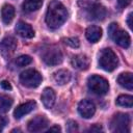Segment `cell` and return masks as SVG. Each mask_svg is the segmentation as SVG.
<instances>
[{"mask_svg":"<svg viewBox=\"0 0 133 133\" xmlns=\"http://www.w3.org/2000/svg\"><path fill=\"white\" fill-rule=\"evenodd\" d=\"M68 19V10L64 5L58 1L49 4L46 14V23L51 29L59 28Z\"/></svg>","mask_w":133,"mask_h":133,"instance_id":"cell-1","label":"cell"},{"mask_svg":"<svg viewBox=\"0 0 133 133\" xmlns=\"http://www.w3.org/2000/svg\"><path fill=\"white\" fill-rule=\"evenodd\" d=\"M118 59L116 54L109 48L103 49L99 54V65L107 72H112L116 69Z\"/></svg>","mask_w":133,"mask_h":133,"instance_id":"cell-2","label":"cell"},{"mask_svg":"<svg viewBox=\"0 0 133 133\" xmlns=\"http://www.w3.org/2000/svg\"><path fill=\"white\" fill-rule=\"evenodd\" d=\"M108 34L109 36L121 47L129 48L131 44V38L128 32L118 28L116 23H111L108 27Z\"/></svg>","mask_w":133,"mask_h":133,"instance_id":"cell-3","label":"cell"},{"mask_svg":"<svg viewBox=\"0 0 133 133\" xmlns=\"http://www.w3.org/2000/svg\"><path fill=\"white\" fill-rule=\"evenodd\" d=\"M87 86L94 94L99 95V96L106 95L109 89L108 81L99 75H91L90 77H88Z\"/></svg>","mask_w":133,"mask_h":133,"instance_id":"cell-4","label":"cell"},{"mask_svg":"<svg viewBox=\"0 0 133 133\" xmlns=\"http://www.w3.org/2000/svg\"><path fill=\"white\" fill-rule=\"evenodd\" d=\"M42 80H43L42 75L33 69L26 70V71L22 72L20 75V82L24 86L29 87V88L37 87L42 83Z\"/></svg>","mask_w":133,"mask_h":133,"instance_id":"cell-5","label":"cell"},{"mask_svg":"<svg viewBox=\"0 0 133 133\" xmlns=\"http://www.w3.org/2000/svg\"><path fill=\"white\" fill-rule=\"evenodd\" d=\"M130 115L127 113H116L111 119V130L113 132H129Z\"/></svg>","mask_w":133,"mask_h":133,"instance_id":"cell-6","label":"cell"},{"mask_svg":"<svg viewBox=\"0 0 133 133\" xmlns=\"http://www.w3.org/2000/svg\"><path fill=\"white\" fill-rule=\"evenodd\" d=\"M42 58L48 65H57L62 61V53L56 46H50L45 49Z\"/></svg>","mask_w":133,"mask_h":133,"instance_id":"cell-7","label":"cell"},{"mask_svg":"<svg viewBox=\"0 0 133 133\" xmlns=\"http://www.w3.org/2000/svg\"><path fill=\"white\" fill-rule=\"evenodd\" d=\"M17 49V41L12 36H5L0 43V54L4 58H9Z\"/></svg>","mask_w":133,"mask_h":133,"instance_id":"cell-8","label":"cell"},{"mask_svg":"<svg viewBox=\"0 0 133 133\" xmlns=\"http://www.w3.org/2000/svg\"><path fill=\"white\" fill-rule=\"evenodd\" d=\"M78 112L84 118H90L96 112L95 104L87 99H83L78 104Z\"/></svg>","mask_w":133,"mask_h":133,"instance_id":"cell-9","label":"cell"},{"mask_svg":"<svg viewBox=\"0 0 133 133\" xmlns=\"http://www.w3.org/2000/svg\"><path fill=\"white\" fill-rule=\"evenodd\" d=\"M48 126V119L46 116L44 115H36L35 117L31 118L28 122V130L30 132H39L43 131L44 129H46V127Z\"/></svg>","mask_w":133,"mask_h":133,"instance_id":"cell-10","label":"cell"},{"mask_svg":"<svg viewBox=\"0 0 133 133\" xmlns=\"http://www.w3.org/2000/svg\"><path fill=\"white\" fill-rule=\"evenodd\" d=\"M107 11L106 8L101 5V4H94L90 7H88V11H87V16L89 19L91 20H96V21H103L106 18Z\"/></svg>","mask_w":133,"mask_h":133,"instance_id":"cell-11","label":"cell"},{"mask_svg":"<svg viewBox=\"0 0 133 133\" xmlns=\"http://www.w3.org/2000/svg\"><path fill=\"white\" fill-rule=\"evenodd\" d=\"M35 107H36V103H35L34 101H28V102H26V103H23V104L19 105V106L15 109V111H14V116H15L17 119H19V118H21L22 116H24V115L28 114L29 112H31Z\"/></svg>","mask_w":133,"mask_h":133,"instance_id":"cell-12","label":"cell"},{"mask_svg":"<svg viewBox=\"0 0 133 133\" xmlns=\"http://www.w3.org/2000/svg\"><path fill=\"white\" fill-rule=\"evenodd\" d=\"M71 63L73 68L80 70V71H84V70H87L89 66V59L84 54H77L72 57Z\"/></svg>","mask_w":133,"mask_h":133,"instance_id":"cell-13","label":"cell"},{"mask_svg":"<svg viewBox=\"0 0 133 133\" xmlns=\"http://www.w3.org/2000/svg\"><path fill=\"white\" fill-rule=\"evenodd\" d=\"M16 32L24 38H32L34 36V30L32 29V27L29 24H27L25 22H22V21L17 24Z\"/></svg>","mask_w":133,"mask_h":133,"instance_id":"cell-14","label":"cell"},{"mask_svg":"<svg viewBox=\"0 0 133 133\" xmlns=\"http://www.w3.org/2000/svg\"><path fill=\"white\" fill-rule=\"evenodd\" d=\"M41 99H42L44 106L46 108L50 109L53 107V105L55 103V91L50 87H46L42 92Z\"/></svg>","mask_w":133,"mask_h":133,"instance_id":"cell-15","label":"cell"},{"mask_svg":"<svg viewBox=\"0 0 133 133\" xmlns=\"http://www.w3.org/2000/svg\"><path fill=\"white\" fill-rule=\"evenodd\" d=\"M85 36L90 43H97L102 36V29L99 26L91 25L86 29Z\"/></svg>","mask_w":133,"mask_h":133,"instance_id":"cell-16","label":"cell"},{"mask_svg":"<svg viewBox=\"0 0 133 133\" xmlns=\"http://www.w3.org/2000/svg\"><path fill=\"white\" fill-rule=\"evenodd\" d=\"M71 77H72L71 72L68 70H58L53 73V79L59 85L66 84L71 80Z\"/></svg>","mask_w":133,"mask_h":133,"instance_id":"cell-17","label":"cell"},{"mask_svg":"<svg viewBox=\"0 0 133 133\" xmlns=\"http://www.w3.org/2000/svg\"><path fill=\"white\" fill-rule=\"evenodd\" d=\"M117 82L121 86L132 90L133 89V80H132V73L130 72H125L119 74V76L117 77Z\"/></svg>","mask_w":133,"mask_h":133,"instance_id":"cell-18","label":"cell"},{"mask_svg":"<svg viewBox=\"0 0 133 133\" xmlns=\"http://www.w3.org/2000/svg\"><path fill=\"white\" fill-rule=\"evenodd\" d=\"M15 17V8L10 4H5L3 5L1 9V18L4 24H9Z\"/></svg>","mask_w":133,"mask_h":133,"instance_id":"cell-19","label":"cell"},{"mask_svg":"<svg viewBox=\"0 0 133 133\" xmlns=\"http://www.w3.org/2000/svg\"><path fill=\"white\" fill-rule=\"evenodd\" d=\"M43 5V0H25L23 2V10L26 12H32L37 10Z\"/></svg>","mask_w":133,"mask_h":133,"instance_id":"cell-20","label":"cell"},{"mask_svg":"<svg viewBox=\"0 0 133 133\" xmlns=\"http://www.w3.org/2000/svg\"><path fill=\"white\" fill-rule=\"evenodd\" d=\"M14 100L7 95H0V113L7 112L12 106Z\"/></svg>","mask_w":133,"mask_h":133,"instance_id":"cell-21","label":"cell"},{"mask_svg":"<svg viewBox=\"0 0 133 133\" xmlns=\"http://www.w3.org/2000/svg\"><path fill=\"white\" fill-rule=\"evenodd\" d=\"M116 104L122 107H128L131 108L133 105V98L130 95H121L116 99Z\"/></svg>","mask_w":133,"mask_h":133,"instance_id":"cell-22","label":"cell"},{"mask_svg":"<svg viewBox=\"0 0 133 133\" xmlns=\"http://www.w3.org/2000/svg\"><path fill=\"white\" fill-rule=\"evenodd\" d=\"M31 61H32V58L29 56V55H21V56H19L17 59H16V64L18 65V66H20V68H22V66H25V65H28L29 63H31Z\"/></svg>","mask_w":133,"mask_h":133,"instance_id":"cell-23","label":"cell"},{"mask_svg":"<svg viewBox=\"0 0 133 133\" xmlns=\"http://www.w3.org/2000/svg\"><path fill=\"white\" fill-rule=\"evenodd\" d=\"M62 42H63L65 45L72 47V48H78V47L80 46V42H79V39H78L77 37H66V38H62Z\"/></svg>","mask_w":133,"mask_h":133,"instance_id":"cell-24","label":"cell"},{"mask_svg":"<svg viewBox=\"0 0 133 133\" xmlns=\"http://www.w3.org/2000/svg\"><path fill=\"white\" fill-rule=\"evenodd\" d=\"M97 1H98V0H78V4H79V6H81V7H86V8H88V7H90L91 5L96 4Z\"/></svg>","mask_w":133,"mask_h":133,"instance_id":"cell-25","label":"cell"},{"mask_svg":"<svg viewBox=\"0 0 133 133\" xmlns=\"http://www.w3.org/2000/svg\"><path fill=\"white\" fill-rule=\"evenodd\" d=\"M66 125H68V131L69 132H76V131H78V125H77V123L75 121L70 119V121H68Z\"/></svg>","mask_w":133,"mask_h":133,"instance_id":"cell-26","label":"cell"},{"mask_svg":"<svg viewBox=\"0 0 133 133\" xmlns=\"http://www.w3.org/2000/svg\"><path fill=\"white\" fill-rule=\"evenodd\" d=\"M131 3V0H117V5L119 8H124Z\"/></svg>","mask_w":133,"mask_h":133,"instance_id":"cell-27","label":"cell"},{"mask_svg":"<svg viewBox=\"0 0 133 133\" xmlns=\"http://www.w3.org/2000/svg\"><path fill=\"white\" fill-rule=\"evenodd\" d=\"M87 131H89V132H100V131H102V127H101L100 125L96 124V125L91 126Z\"/></svg>","mask_w":133,"mask_h":133,"instance_id":"cell-28","label":"cell"},{"mask_svg":"<svg viewBox=\"0 0 133 133\" xmlns=\"http://www.w3.org/2000/svg\"><path fill=\"white\" fill-rule=\"evenodd\" d=\"M1 86H2V88L6 89V90H10V89H11V85H10V83H9L8 81H6V80L1 81Z\"/></svg>","mask_w":133,"mask_h":133,"instance_id":"cell-29","label":"cell"},{"mask_svg":"<svg viewBox=\"0 0 133 133\" xmlns=\"http://www.w3.org/2000/svg\"><path fill=\"white\" fill-rule=\"evenodd\" d=\"M6 123H7V119H6L5 117L0 116V131H2V130H3V128H4V127H5V125H6Z\"/></svg>","mask_w":133,"mask_h":133,"instance_id":"cell-30","label":"cell"},{"mask_svg":"<svg viewBox=\"0 0 133 133\" xmlns=\"http://www.w3.org/2000/svg\"><path fill=\"white\" fill-rule=\"evenodd\" d=\"M53 131L60 132V131H61V129H60V127H59V126H57V125H55V126H53V127H51V128H49V129H48V132H53Z\"/></svg>","mask_w":133,"mask_h":133,"instance_id":"cell-31","label":"cell"},{"mask_svg":"<svg viewBox=\"0 0 133 133\" xmlns=\"http://www.w3.org/2000/svg\"><path fill=\"white\" fill-rule=\"evenodd\" d=\"M127 23H128V26H129V28H132V12H130V14L128 15Z\"/></svg>","mask_w":133,"mask_h":133,"instance_id":"cell-32","label":"cell"}]
</instances>
